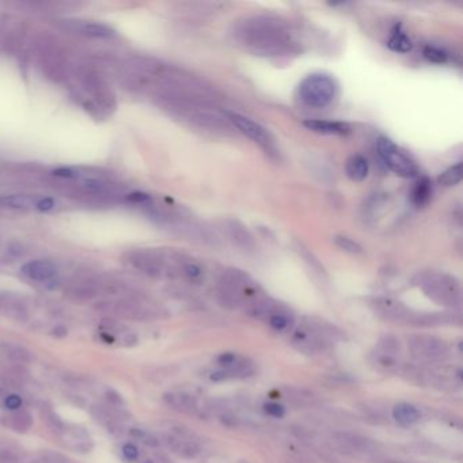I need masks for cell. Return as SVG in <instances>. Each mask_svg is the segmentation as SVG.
I'll use <instances>...</instances> for the list:
<instances>
[{"label":"cell","instance_id":"1","mask_svg":"<svg viewBox=\"0 0 463 463\" xmlns=\"http://www.w3.org/2000/svg\"><path fill=\"white\" fill-rule=\"evenodd\" d=\"M230 34L240 48L256 56L288 57L302 50V43L293 24L277 17H244L234 22Z\"/></svg>","mask_w":463,"mask_h":463},{"label":"cell","instance_id":"2","mask_svg":"<svg viewBox=\"0 0 463 463\" xmlns=\"http://www.w3.org/2000/svg\"><path fill=\"white\" fill-rule=\"evenodd\" d=\"M218 297L220 303L228 309H237L246 303L251 307L264 299L258 286L244 272L238 269H227L223 272L219 280Z\"/></svg>","mask_w":463,"mask_h":463},{"label":"cell","instance_id":"3","mask_svg":"<svg viewBox=\"0 0 463 463\" xmlns=\"http://www.w3.org/2000/svg\"><path fill=\"white\" fill-rule=\"evenodd\" d=\"M418 287L441 306L455 307L461 303L462 290L460 280L443 272H425L417 277Z\"/></svg>","mask_w":463,"mask_h":463},{"label":"cell","instance_id":"4","mask_svg":"<svg viewBox=\"0 0 463 463\" xmlns=\"http://www.w3.org/2000/svg\"><path fill=\"white\" fill-rule=\"evenodd\" d=\"M297 96L304 105L314 109H323L337 96V83L330 75L311 73L300 82Z\"/></svg>","mask_w":463,"mask_h":463},{"label":"cell","instance_id":"5","mask_svg":"<svg viewBox=\"0 0 463 463\" xmlns=\"http://www.w3.org/2000/svg\"><path fill=\"white\" fill-rule=\"evenodd\" d=\"M227 120L233 125V128L238 129L244 136L251 139L254 143H257L264 151H267L269 155H277L279 149L276 145V139L269 132L265 126H263L260 122H254L246 116H242L235 112L226 110L224 112Z\"/></svg>","mask_w":463,"mask_h":463},{"label":"cell","instance_id":"6","mask_svg":"<svg viewBox=\"0 0 463 463\" xmlns=\"http://www.w3.org/2000/svg\"><path fill=\"white\" fill-rule=\"evenodd\" d=\"M378 152L385 165L395 175L402 178H413L418 174L415 161L390 139L381 138L378 140Z\"/></svg>","mask_w":463,"mask_h":463},{"label":"cell","instance_id":"7","mask_svg":"<svg viewBox=\"0 0 463 463\" xmlns=\"http://www.w3.org/2000/svg\"><path fill=\"white\" fill-rule=\"evenodd\" d=\"M409 349L413 356L424 362H438L447 356L448 349L444 341L434 336H413L409 339Z\"/></svg>","mask_w":463,"mask_h":463},{"label":"cell","instance_id":"8","mask_svg":"<svg viewBox=\"0 0 463 463\" xmlns=\"http://www.w3.org/2000/svg\"><path fill=\"white\" fill-rule=\"evenodd\" d=\"M293 344L302 352L314 355L326 346V340L318 328L317 322H310L299 328L293 337Z\"/></svg>","mask_w":463,"mask_h":463},{"label":"cell","instance_id":"9","mask_svg":"<svg viewBox=\"0 0 463 463\" xmlns=\"http://www.w3.org/2000/svg\"><path fill=\"white\" fill-rule=\"evenodd\" d=\"M375 311L385 319H390L395 322H412L415 323L417 316L412 313L408 307H405L401 302H397L390 297H378L374 302Z\"/></svg>","mask_w":463,"mask_h":463},{"label":"cell","instance_id":"10","mask_svg":"<svg viewBox=\"0 0 463 463\" xmlns=\"http://www.w3.org/2000/svg\"><path fill=\"white\" fill-rule=\"evenodd\" d=\"M398 353H399V344L394 337H385L376 352L374 353V365L382 371L392 372L398 369Z\"/></svg>","mask_w":463,"mask_h":463},{"label":"cell","instance_id":"11","mask_svg":"<svg viewBox=\"0 0 463 463\" xmlns=\"http://www.w3.org/2000/svg\"><path fill=\"white\" fill-rule=\"evenodd\" d=\"M335 441L345 450L344 453L355 451L362 454H375L378 451V444L368 438L351 432H336L333 434Z\"/></svg>","mask_w":463,"mask_h":463},{"label":"cell","instance_id":"12","mask_svg":"<svg viewBox=\"0 0 463 463\" xmlns=\"http://www.w3.org/2000/svg\"><path fill=\"white\" fill-rule=\"evenodd\" d=\"M224 233L227 234L228 240L238 246L240 249H242L244 251H253L256 244L253 241V237L250 235V233L246 230L241 223L230 220L224 223Z\"/></svg>","mask_w":463,"mask_h":463},{"label":"cell","instance_id":"13","mask_svg":"<svg viewBox=\"0 0 463 463\" xmlns=\"http://www.w3.org/2000/svg\"><path fill=\"white\" fill-rule=\"evenodd\" d=\"M303 125L321 135H333V136H345L351 132L348 124L339 122H326V120H306Z\"/></svg>","mask_w":463,"mask_h":463},{"label":"cell","instance_id":"14","mask_svg":"<svg viewBox=\"0 0 463 463\" xmlns=\"http://www.w3.org/2000/svg\"><path fill=\"white\" fill-rule=\"evenodd\" d=\"M56 268L52 263L49 261H30L27 264H24L22 267V273L24 276H27L31 280L36 281H47L50 280L54 274H56Z\"/></svg>","mask_w":463,"mask_h":463},{"label":"cell","instance_id":"15","mask_svg":"<svg viewBox=\"0 0 463 463\" xmlns=\"http://www.w3.org/2000/svg\"><path fill=\"white\" fill-rule=\"evenodd\" d=\"M163 401L170 406L171 409L184 412V413H196L198 411V405L195 397L185 392H169L163 395Z\"/></svg>","mask_w":463,"mask_h":463},{"label":"cell","instance_id":"16","mask_svg":"<svg viewBox=\"0 0 463 463\" xmlns=\"http://www.w3.org/2000/svg\"><path fill=\"white\" fill-rule=\"evenodd\" d=\"M0 351L3 352V355L14 362V363H21V365H27L30 362H33V355L30 351H27L24 346L14 344V342H1L0 344Z\"/></svg>","mask_w":463,"mask_h":463},{"label":"cell","instance_id":"17","mask_svg":"<svg viewBox=\"0 0 463 463\" xmlns=\"http://www.w3.org/2000/svg\"><path fill=\"white\" fill-rule=\"evenodd\" d=\"M345 171L346 175L355 181V182H360L363 179H366L368 175V162L363 155H352L345 165Z\"/></svg>","mask_w":463,"mask_h":463},{"label":"cell","instance_id":"18","mask_svg":"<svg viewBox=\"0 0 463 463\" xmlns=\"http://www.w3.org/2000/svg\"><path fill=\"white\" fill-rule=\"evenodd\" d=\"M432 193H434L432 182L427 177H422L416 182L415 188L412 191V201L416 207L422 208L431 201Z\"/></svg>","mask_w":463,"mask_h":463},{"label":"cell","instance_id":"19","mask_svg":"<svg viewBox=\"0 0 463 463\" xmlns=\"http://www.w3.org/2000/svg\"><path fill=\"white\" fill-rule=\"evenodd\" d=\"M392 417L398 424H401L404 427H409V425L416 424L420 420L421 415L413 405L402 402V404H398L394 406Z\"/></svg>","mask_w":463,"mask_h":463},{"label":"cell","instance_id":"20","mask_svg":"<svg viewBox=\"0 0 463 463\" xmlns=\"http://www.w3.org/2000/svg\"><path fill=\"white\" fill-rule=\"evenodd\" d=\"M388 47L394 50V52H398V53H406L409 50H412L413 48V44H412V40L409 38V36L401 30L399 26H397L391 34L389 41H388Z\"/></svg>","mask_w":463,"mask_h":463},{"label":"cell","instance_id":"21","mask_svg":"<svg viewBox=\"0 0 463 463\" xmlns=\"http://www.w3.org/2000/svg\"><path fill=\"white\" fill-rule=\"evenodd\" d=\"M76 30L87 37H94V38H112L115 36V30L101 24H76Z\"/></svg>","mask_w":463,"mask_h":463},{"label":"cell","instance_id":"22","mask_svg":"<svg viewBox=\"0 0 463 463\" xmlns=\"http://www.w3.org/2000/svg\"><path fill=\"white\" fill-rule=\"evenodd\" d=\"M0 205L13 210H27L36 205V201L30 196L13 195L4 196L0 198Z\"/></svg>","mask_w":463,"mask_h":463},{"label":"cell","instance_id":"23","mask_svg":"<svg viewBox=\"0 0 463 463\" xmlns=\"http://www.w3.org/2000/svg\"><path fill=\"white\" fill-rule=\"evenodd\" d=\"M463 175V166L461 162H458L457 165L451 166L450 169L444 171L441 175L439 177V184L446 186V188H450V186H455L458 185L461 181H462Z\"/></svg>","mask_w":463,"mask_h":463},{"label":"cell","instance_id":"24","mask_svg":"<svg viewBox=\"0 0 463 463\" xmlns=\"http://www.w3.org/2000/svg\"><path fill=\"white\" fill-rule=\"evenodd\" d=\"M33 425V417L26 411H15L11 416V427L17 432H27Z\"/></svg>","mask_w":463,"mask_h":463},{"label":"cell","instance_id":"25","mask_svg":"<svg viewBox=\"0 0 463 463\" xmlns=\"http://www.w3.org/2000/svg\"><path fill=\"white\" fill-rule=\"evenodd\" d=\"M68 297L71 300H75V302H86V300H90L93 299L96 295H97V291L94 287L91 286H86V284H79V286H73L70 290H68Z\"/></svg>","mask_w":463,"mask_h":463},{"label":"cell","instance_id":"26","mask_svg":"<svg viewBox=\"0 0 463 463\" xmlns=\"http://www.w3.org/2000/svg\"><path fill=\"white\" fill-rule=\"evenodd\" d=\"M268 321L270 326L276 330H286L291 323V318L288 317V313L279 309L269 316Z\"/></svg>","mask_w":463,"mask_h":463},{"label":"cell","instance_id":"27","mask_svg":"<svg viewBox=\"0 0 463 463\" xmlns=\"http://www.w3.org/2000/svg\"><path fill=\"white\" fill-rule=\"evenodd\" d=\"M422 54L428 61L436 63V64H443L448 59V54L446 53V50H443L439 47H435V45H427L422 50Z\"/></svg>","mask_w":463,"mask_h":463},{"label":"cell","instance_id":"28","mask_svg":"<svg viewBox=\"0 0 463 463\" xmlns=\"http://www.w3.org/2000/svg\"><path fill=\"white\" fill-rule=\"evenodd\" d=\"M131 435H132V438H135V439L142 441L143 444H146L148 447H152V448H156V447H159V444H161L158 438H156L155 435H152L151 432L146 431V429L132 428V429H131Z\"/></svg>","mask_w":463,"mask_h":463},{"label":"cell","instance_id":"29","mask_svg":"<svg viewBox=\"0 0 463 463\" xmlns=\"http://www.w3.org/2000/svg\"><path fill=\"white\" fill-rule=\"evenodd\" d=\"M335 244H337L341 250L346 251V253H351V254H360L363 251L362 246L358 244L356 241L348 238V237H342V235H339L335 238Z\"/></svg>","mask_w":463,"mask_h":463},{"label":"cell","instance_id":"30","mask_svg":"<svg viewBox=\"0 0 463 463\" xmlns=\"http://www.w3.org/2000/svg\"><path fill=\"white\" fill-rule=\"evenodd\" d=\"M44 418H45V421L48 422L49 427H50L53 431H56V432H59V434H63V432L66 431L64 422L60 420V417L56 415L52 409H49V408L44 409Z\"/></svg>","mask_w":463,"mask_h":463},{"label":"cell","instance_id":"31","mask_svg":"<svg viewBox=\"0 0 463 463\" xmlns=\"http://www.w3.org/2000/svg\"><path fill=\"white\" fill-rule=\"evenodd\" d=\"M7 314L14 319H18V321H24L27 319V311L24 309V306L21 304H17V303H11L7 306L6 309Z\"/></svg>","mask_w":463,"mask_h":463},{"label":"cell","instance_id":"32","mask_svg":"<svg viewBox=\"0 0 463 463\" xmlns=\"http://www.w3.org/2000/svg\"><path fill=\"white\" fill-rule=\"evenodd\" d=\"M4 406L8 411H20V408L22 406V398L18 394H10L4 399Z\"/></svg>","mask_w":463,"mask_h":463},{"label":"cell","instance_id":"33","mask_svg":"<svg viewBox=\"0 0 463 463\" xmlns=\"http://www.w3.org/2000/svg\"><path fill=\"white\" fill-rule=\"evenodd\" d=\"M122 455L125 457V460H128V461H136L138 460V457H139V450H138V447L135 446V444H132V443H126V444H124L122 446Z\"/></svg>","mask_w":463,"mask_h":463},{"label":"cell","instance_id":"34","mask_svg":"<svg viewBox=\"0 0 463 463\" xmlns=\"http://www.w3.org/2000/svg\"><path fill=\"white\" fill-rule=\"evenodd\" d=\"M43 460H44V463H71L61 454L53 453V451H45L43 455Z\"/></svg>","mask_w":463,"mask_h":463},{"label":"cell","instance_id":"35","mask_svg":"<svg viewBox=\"0 0 463 463\" xmlns=\"http://www.w3.org/2000/svg\"><path fill=\"white\" fill-rule=\"evenodd\" d=\"M265 412L269 416L276 417V418H281V417H284V415H286V409L281 405H279V404H268V405H265Z\"/></svg>","mask_w":463,"mask_h":463},{"label":"cell","instance_id":"36","mask_svg":"<svg viewBox=\"0 0 463 463\" xmlns=\"http://www.w3.org/2000/svg\"><path fill=\"white\" fill-rule=\"evenodd\" d=\"M218 362H219V365H221V366L230 368V367L234 366L238 360H237V356L233 355V353H223L219 359H218Z\"/></svg>","mask_w":463,"mask_h":463},{"label":"cell","instance_id":"37","mask_svg":"<svg viewBox=\"0 0 463 463\" xmlns=\"http://www.w3.org/2000/svg\"><path fill=\"white\" fill-rule=\"evenodd\" d=\"M36 208L40 210V211H50L54 208V201L52 198H41L36 203Z\"/></svg>","mask_w":463,"mask_h":463},{"label":"cell","instance_id":"38","mask_svg":"<svg viewBox=\"0 0 463 463\" xmlns=\"http://www.w3.org/2000/svg\"><path fill=\"white\" fill-rule=\"evenodd\" d=\"M18 457L15 454H13L11 451L3 450L0 451V463H18Z\"/></svg>","mask_w":463,"mask_h":463},{"label":"cell","instance_id":"39","mask_svg":"<svg viewBox=\"0 0 463 463\" xmlns=\"http://www.w3.org/2000/svg\"><path fill=\"white\" fill-rule=\"evenodd\" d=\"M106 399L110 402V405L113 406H122V398L116 392V391H108L106 392Z\"/></svg>","mask_w":463,"mask_h":463},{"label":"cell","instance_id":"40","mask_svg":"<svg viewBox=\"0 0 463 463\" xmlns=\"http://www.w3.org/2000/svg\"><path fill=\"white\" fill-rule=\"evenodd\" d=\"M67 329L64 326H56L53 330H52V335L57 339H64L67 336Z\"/></svg>","mask_w":463,"mask_h":463},{"label":"cell","instance_id":"41","mask_svg":"<svg viewBox=\"0 0 463 463\" xmlns=\"http://www.w3.org/2000/svg\"><path fill=\"white\" fill-rule=\"evenodd\" d=\"M124 342H125V345L132 346V345H135L138 342V337L135 335H128L126 337H124Z\"/></svg>","mask_w":463,"mask_h":463},{"label":"cell","instance_id":"42","mask_svg":"<svg viewBox=\"0 0 463 463\" xmlns=\"http://www.w3.org/2000/svg\"><path fill=\"white\" fill-rule=\"evenodd\" d=\"M241 463H247V462H241Z\"/></svg>","mask_w":463,"mask_h":463},{"label":"cell","instance_id":"43","mask_svg":"<svg viewBox=\"0 0 463 463\" xmlns=\"http://www.w3.org/2000/svg\"><path fill=\"white\" fill-rule=\"evenodd\" d=\"M288 463H293V462H288Z\"/></svg>","mask_w":463,"mask_h":463}]
</instances>
